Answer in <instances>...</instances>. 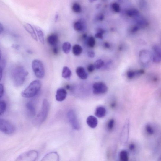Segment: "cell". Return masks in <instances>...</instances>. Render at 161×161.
I'll return each mask as SVG.
<instances>
[{
  "label": "cell",
  "mask_w": 161,
  "mask_h": 161,
  "mask_svg": "<svg viewBox=\"0 0 161 161\" xmlns=\"http://www.w3.org/2000/svg\"><path fill=\"white\" fill-rule=\"evenodd\" d=\"M103 34H102V33H98V32H97L95 35V36L96 38H98L100 39H101V40H102V39H103Z\"/></svg>",
  "instance_id": "obj_39"
},
{
  "label": "cell",
  "mask_w": 161,
  "mask_h": 161,
  "mask_svg": "<svg viewBox=\"0 0 161 161\" xmlns=\"http://www.w3.org/2000/svg\"><path fill=\"white\" fill-rule=\"evenodd\" d=\"M106 113V110L105 107L100 106L96 108L95 112V115L97 118H104L105 116Z\"/></svg>",
  "instance_id": "obj_18"
},
{
  "label": "cell",
  "mask_w": 161,
  "mask_h": 161,
  "mask_svg": "<svg viewBox=\"0 0 161 161\" xmlns=\"http://www.w3.org/2000/svg\"><path fill=\"white\" fill-rule=\"evenodd\" d=\"M138 5L140 9L143 11L146 9L148 6L147 2L144 0L139 1Z\"/></svg>",
  "instance_id": "obj_27"
},
{
  "label": "cell",
  "mask_w": 161,
  "mask_h": 161,
  "mask_svg": "<svg viewBox=\"0 0 161 161\" xmlns=\"http://www.w3.org/2000/svg\"><path fill=\"white\" fill-rule=\"evenodd\" d=\"M72 52L74 55L79 56L82 52V48L80 45H75L72 47Z\"/></svg>",
  "instance_id": "obj_23"
},
{
  "label": "cell",
  "mask_w": 161,
  "mask_h": 161,
  "mask_svg": "<svg viewBox=\"0 0 161 161\" xmlns=\"http://www.w3.org/2000/svg\"><path fill=\"white\" fill-rule=\"evenodd\" d=\"M53 52L55 55L58 54V48L56 46H54L53 48Z\"/></svg>",
  "instance_id": "obj_42"
},
{
  "label": "cell",
  "mask_w": 161,
  "mask_h": 161,
  "mask_svg": "<svg viewBox=\"0 0 161 161\" xmlns=\"http://www.w3.org/2000/svg\"><path fill=\"white\" fill-rule=\"evenodd\" d=\"M26 109L28 114L31 117L35 116L36 111L35 106L30 102H28L26 105Z\"/></svg>",
  "instance_id": "obj_20"
},
{
  "label": "cell",
  "mask_w": 161,
  "mask_h": 161,
  "mask_svg": "<svg viewBox=\"0 0 161 161\" xmlns=\"http://www.w3.org/2000/svg\"><path fill=\"white\" fill-rule=\"evenodd\" d=\"M6 64V61L5 59L1 58L0 62V70L3 71Z\"/></svg>",
  "instance_id": "obj_36"
},
{
  "label": "cell",
  "mask_w": 161,
  "mask_h": 161,
  "mask_svg": "<svg viewBox=\"0 0 161 161\" xmlns=\"http://www.w3.org/2000/svg\"><path fill=\"white\" fill-rule=\"evenodd\" d=\"M50 110V104L48 100L45 99L43 102L40 113L37 116V122L40 124L44 122L47 119Z\"/></svg>",
  "instance_id": "obj_4"
},
{
  "label": "cell",
  "mask_w": 161,
  "mask_h": 161,
  "mask_svg": "<svg viewBox=\"0 0 161 161\" xmlns=\"http://www.w3.org/2000/svg\"><path fill=\"white\" fill-rule=\"evenodd\" d=\"M4 31V27L2 25V24L1 23V24H0V33L1 34Z\"/></svg>",
  "instance_id": "obj_48"
},
{
  "label": "cell",
  "mask_w": 161,
  "mask_h": 161,
  "mask_svg": "<svg viewBox=\"0 0 161 161\" xmlns=\"http://www.w3.org/2000/svg\"><path fill=\"white\" fill-rule=\"evenodd\" d=\"M140 64L144 67H147L151 61L152 60V55L147 50H141L139 53Z\"/></svg>",
  "instance_id": "obj_7"
},
{
  "label": "cell",
  "mask_w": 161,
  "mask_h": 161,
  "mask_svg": "<svg viewBox=\"0 0 161 161\" xmlns=\"http://www.w3.org/2000/svg\"><path fill=\"white\" fill-rule=\"evenodd\" d=\"M76 72L78 77L82 79L86 80L88 77L84 68L82 67H77L76 69Z\"/></svg>",
  "instance_id": "obj_16"
},
{
  "label": "cell",
  "mask_w": 161,
  "mask_h": 161,
  "mask_svg": "<svg viewBox=\"0 0 161 161\" xmlns=\"http://www.w3.org/2000/svg\"><path fill=\"white\" fill-rule=\"evenodd\" d=\"M87 36V35H86V34H84V35H82V38H84V39H86Z\"/></svg>",
  "instance_id": "obj_52"
},
{
  "label": "cell",
  "mask_w": 161,
  "mask_h": 161,
  "mask_svg": "<svg viewBox=\"0 0 161 161\" xmlns=\"http://www.w3.org/2000/svg\"><path fill=\"white\" fill-rule=\"evenodd\" d=\"M104 47L106 48H109L110 47L109 43L107 42H105L104 43Z\"/></svg>",
  "instance_id": "obj_46"
},
{
  "label": "cell",
  "mask_w": 161,
  "mask_h": 161,
  "mask_svg": "<svg viewBox=\"0 0 161 161\" xmlns=\"http://www.w3.org/2000/svg\"><path fill=\"white\" fill-rule=\"evenodd\" d=\"M120 161H128L129 157L127 152L125 150L121 151L119 155Z\"/></svg>",
  "instance_id": "obj_26"
},
{
  "label": "cell",
  "mask_w": 161,
  "mask_h": 161,
  "mask_svg": "<svg viewBox=\"0 0 161 161\" xmlns=\"http://www.w3.org/2000/svg\"><path fill=\"white\" fill-rule=\"evenodd\" d=\"M115 123V121L114 119H111L109 120L107 124V127L109 130L111 131L113 129Z\"/></svg>",
  "instance_id": "obj_34"
},
{
  "label": "cell",
  "mask_w": 161,
  "mask_h": 161,
  "mask_svg": "<svg viewBox=\"0 0 161 161\" xmlns=\"http://www.w3.org/2000/svg\"><path fill=\"white\" fill-rule=\"evenodd\" d=\"M67 117L72 128L76 130H79L80 129V125L75 112L73 110L68 111Z\"/></svg>",
  "instance_id": "obj_8"
},
{
  "label": "cell",
  "mask_w": 161,
  "mask_h": 161,
  "mask_svg": "<svg viewBox=\"0 0 161 161\" xmlns=\"http://www.w3.org/2000/svg\"><path fill=\"white\" fill-rule=\"evenodd\" d=\"M6 107V102L2 100L0 102V115L3 114L5 111Z\"/></svg>",
  "instance_id": "obj_29"
},
{
  "label": "cell",
  "mask_w": 161,
  "mask_h": 161,
  "mask_svg": "<svg viewBox=\"0 0 161 161\" xmlns=\"http://www.w3.org/2000/svg\"><path fill=\"white\" fill-rule=\"evenodd\" d=\"M32 68L34 74L39 79H42L45 75V69L43 62L38 59L34 60L32 62Z\"/></svg>",
  "instance_id": "obj_3"
},
{
  "label": "cell",
  "mask_w": 161,
  "mask_h": 161,
  "mask_svg": "<svg viewBox=\"0 0 161 161\" xmlns=\"http://www.w3.org/2000/svg\"><path fill=\"white\" fill-rule=\"evenodd\" d=\"M58 41V36L56 34H52L47 38V42L50 45L55 46L57 45Z\"/></svg>",
  "instance_id": "obj_17"
},
{
  "label": "cell",
  "mask_w": 161,
  "mask_h": 161,
  "mask_svg": "<svg viewBox=\"0 0 161 161\" xmlns=\"http://www.w3.org/2000/svg\"><path fill=\"white\" fill-rule=\"evenodd\" d=\"M86 123L90 128L94 129L96 127L98 124V121L95 117L91 115L87 117Z\"/></svg>",
  "instance_id": "obj_15"
},
{
  "label": "cell",
  "mask_w": 161,
  "mask_h": 161,
  "mask_svg": "<svg viewBox=\"0 0 161 161\" xmlns=\"http://www.w3.org/2000/svg\"><path fill=\"white\" fill-rule=\"evenodd\" d=\"M28 72L22 66L14 68L12 72V79L14 85L21 86L24 83Z\"/></svg>",
  "instance_id": "obj_1"
},
{
  "label": "cell",
  "mask_w": 161,
  "mask_h": 161,
  "mask_svg": "<svg viewBox=\"0 0 161 161\" xmlns=\"http://www.w3.org/2000/svg\"><path fill=\"white\" fill-rule=\"evenodd\" d=\"M152 61L155 63H159L161 61V48L155 45L153 47Z\"/></svg>",
  "instance_id": "obj_10"
},
{
  "label": "cell",
  "mask_w": 161,
  "mask_h": 161,
  "mask_svg": "<svg viewBox=\"0 0 161 161\" xmlns=\"http://www.w3.org/2000/svg\"><path fill=\"white\" fill-rule=\"evenodd\" d=\"M108 87L104 83L96 82L93 85V92L94 94L100 95L106 93L108 91Z\"/></svg>",
  "instance_id": "obj_9"
},
{
  "label": "cell",
  "mask_w": 161,
  "mask_h": 161,
  "mask_svg": "<svg viewBox=\"0 0 161 161\" xmlns=\"http://www.w3.org/2000/svg\"><path fill=\"white\" fill-rule=\"evenodd\" d=\"M40 161H59V156L56 152H52L46 155Z\"/></svg>",
  "instance_id": "obj_11"
},
{
  "label": "cell",
  "mask_w": 161,
  "mask_h": 161,
  "mask_svg": "<svg viewBox=\"0 0 161 161\" xmlns=\"http://www.w3.org/2000/svg\"><path fill=\"white\" fill-rule=\"evenodd\" d=\"M41 86V83L40 80L34 81L22 92L21 95L25 98H31L38 94L40 90Z\"/></svg>",
  "instance_id": "obj_2"
},
{
  "label": "cell",
  "mask_w": 161,
  "mask_h": 161,
  "mask_svg": "<svg viewBox=\"0 0 161 161\" xmlns=\"http://www.w3.org/2000/svg\"><path fill=\"white\" fill-rule=\"evenodd\" d=\"M105 30L103 29L99 28L97 29V32L100 33L103 35L105 33Z\"/></svg>",
  "instance_id": "obj_45"
},
{
  "label": "cell",
  "mask_w": 161,
  "mask_h": 161,
  "mask_svg": "<svg viewBox=\"0 0 161 161\" xmlns=\"http://www.w3.org/2000/svg\"><path fill=\"white\" fill-rule=\"evenodd\" d=\"M116 106V104L115 102H113V103H112L111 104V107H113V108H114Z\"/></svg>",
  "instance_id": "obj_50"
},
{
  "label": "cell",
  "mask_w": 161,
  "mask_h": 161,
  "mask_svg": "<svg viewBox=\"0 0 161 161\" xmlns=\"http://www.w3.org/2000/svg\"><path fill=\"white\" fill-rule=\"evenodd\" d=\"M71 75V71L69 68L67 66L63 67L62 73L63 77L65 79H70Z\"/></svg>",
  "instance_id": "obj_22"
},
{
  "label": "cell",
  "mask_w": 161,
  "mask_h": 161,
  "mask_svg": "<svg viewBox=\"0 0 161 161\" xmlns=\"http://www.w3.org/2000/svg\"><path fill=\"white\" fill-rule=\"evenodd\" d=\"M112 7L113 11L116 13H119L120 12V7L119 4L118 3H113L112 5Z\"/></svg>",
  "instance_id": "obj_33"
},
{
  "label": "cell",
  "mask_w": 161,
  "mask_h": 161,
  "mask_svg": "<svg viewBox=\"0 0 161 161\" xmlns=\"http://www.w3.org/2000/svg\"><path fill=\"white\" fill-rule=\"evenodd\" d=\"M146 130L147 133L149 134L152 135L154 134V131L153 128L149 124L146 125Z\"/></svg>",
  "instance_id": "obj_35"
},
{
  "label": "cell",
  "mask_w": 161,
  "mask_h": 161,
  "mask_svg": "<svg viewBox=\"0 0 161 161\" xmlns=\"http://www.w3.org/2000/svg\"><path fill=\"white\" fill-rule=\"evenodd\" d=\"M58 17V14H56L55 18V20L56 22L57 21Z\"/></svg>",
  "instance_id": "obj_49"
},
{
  "label": "cell",
  "mask_w": 161,
  "mask_h": 161,
  "mask_svg": "<svg viewBox=\"0 0 161 161\" xmlns=\"http://www.w3.org/2000/svg\"><path fill=\"white\" fill-rule=\"evenodd\" d=\"M38 154L37 151L31 150L24 152L18 156L15 161H35Z\"/></svg>",
  "instance_id": "obj_5"
},
{
  "label": "cell",
  "mask_w": 161,
  "mask_h": 161,
  "mask_svg": "<svg viewBox=\"0 0 161 161\" xmlns=\"http://www.w3.org/2000/svg\"><path fill=\"white\" fill-rule=\"evenodd\" d=\"M4 93V88L3 85L2 84H0V98L3 96Z\"/></svg>",
  "instance_id": "obj_38"
},
{
  "label": "cell",
  "mask_w": 161,
  "mask_h": 161,
  "mask_svg": "<svg viewBox=\"0 0 161 161\" xmlns=\"http://www.w3.org/2000/svg\"><path fill=\"white\" fill-rule=\"evenodd\" d=\"M104 65V62L101 59H99L97 60L95 62L94 66L95 69H99Z\"/></svg>",
  "instance_id": "obj_28"
},
{
  "label": "cell",
  "mask_w": 161,
  "mask_h": 161,
  "mask_svg": "<svg viewBox=\"0 0 161 161\" xmlns=\"http://www.w3.org/2000/svg\"><path fill=\"white\" fill-rule=\"evenodd\" d=\"M129 149L131 150H133L135 148V146L133 144H131L129 145Z\"/></svg>",
  "instance_id": "obj_47"
},
{
  "label": "cell",
  "mask_w": 161,
  "mask_h": 161,
  "mask_svg": "<svg viewBox=\"0 0 161 161\" xmlns=\"http://www.w3.org/2000/svg\"><path fill=\"white\" fill-rule=\"evenodd\" d=\"M71 45L68 42H65L63 44L62 46V50L66 54L69 53L71 50Z\"/></svg>",
  "instance_id": "obj_24"
},
{
  "label": "cell",
  "mask_w": 161,
  "mask_h": 161,
  "mask_svg": "<svg viewBox=\"0 0 161 161\" xmlns=\"http://www.w3.org/2000/svg\"><path fill=\"white\" fill-rule=\"evenodd\" d=\"M136 25L140 28H144L148 25V22L146 19L140 14L135 17Z\"/></svg>",
  "instance_id": "obj_12"
},
{
  "label": "cell",
  "mask_w": 161,
  "mask_h": 161,
  "mask_svg": "<svg viewBox=\"0 0 161 161\" xmlns=\"http://www.w3.org/2000/svg\"><path fill=\"white\" fill-rule=\"evenodd\" d=\"M95 69V68L94 65L92 64L89 65L87 67V70L90 73L93 72Z\"/></svg>",
  "instance_id": "obj_37"
},
{
  "label": "cell",
  "mask_w": 161,
  "mask_h": 161,
  "mask_svg": "<svg viewBox=\"0 0 161 161\" xmlns=\"http://www.w3.org/2000/svg\"><path fill=\"white\" fill-rule=\"evenodd\" d=\"M126 15L129 17H134L140 14L137 9H132L128 10L126 12Z\"/></svg>",
  "instance_id": "obj_25"
},
{
  "label": "cell",
  "mask_w": 161,
  "mask_h": 161,
  "mask_svg": "<svg viewBox=\"0 0 161 161\" xmlns=\"http://www.w3.org/2000/svg\"><path fill=\"white\" fill-rule=\"evenodd\" d=\"M139 29H140V28L138 26L136 25L134 26L132 28V29H131V32L133 33L135 32L138 31Z\"/></svg>",
  "instance_id": "obj_40"
},
{
  "label": "cell",
  "mask_w": 161,
  "mask_h": 161,
  "mask_svg": "<svg viewBox=\"0 0 161 161\" xmlns=\"http://www.w3.org/2000/svg\"><path fill=\"white\" fill-rule=\"evenodd\" d=\"M15 128L13 124L8 120L0 119V130L4 134L11 135L15 131Z\"/></svg>",
  "instance_id": "obj_6"
},
{
  "label": "cell",
  "mask_w": 161,
  "mask_h": 161,
  "mask_svg": "<svg viewBox=\"0 0 161 161\" xmlns=\"http://www.w3.org/2000/svg\"><path fill=\"white\" fill-rule=\"evenodd\" d=\"M67 92L64 89L59 88L58 89L56 92V100L58 102L64 101L66 98Z\"/></svg>",
  "instance_id": "obj_13"
},
{
  "label": "cell",
  "mask_w": 161,
  "mask_h": 161,
  "mask_svg": "<svg viewBox=\"0 0 161 161\" xmlns=\"http://www.w3.org/2000/svg\"><path fill=\"white\" fill-rule=\"evenodd\" d=\"M27 52L28 53H30V54H32V52L30 50H27Z\"/></svg>",
  "instance_id": "obj_51"
},
{
  "label": "cell",
  "mask_w": 161,
  "mask_h": 161,
  "mask_svg": "<svg viewBox=\"0 0 161 161\" xmlns=\"http://www.w3.org/2000/svg\"><path fill=\"white\" fill-rule=\"evenodd\" d=\"M24 27L34 40L37 41H38L37 34L35 31V29L31 24L28 23H26L24 24Z\"/></svg>",
  "instance_id": "obj_14"
},
{
  "label": "cell",
  "mask_w": 161,
  "mask_h": 161,
  "mask_svg": "<svg viewBox=\"0 0 161 161\" xmlns=\"http://www.w3.org/2000/svg\"><path fill=\"white\" fill-rule=\"evenodd\" d=\"M74 28L76 31H82L83 28L82 23L79 21L76 22L74 24Z\"/></svg>",
  "instance_id": "obj_31"
},
{
  "label": "cell",
  "mask_w": 161,
  "mask_h": 161,
  "mask_svg": "<svg viewBox=\"0 0 161 161\" xmlns=\"http://www.w3.org/2000/svg\"><path fill=\"white\" fill-rule=\"evenodd\" d=\"M98 19L100 21H103L104 19V16L103 14H100L99 15Z\"/></svg>",
  "instance_id": "obj_44"
},
{
  "label": "cell",
  "mask_w": 161,
  "mask_h": 161,
  "mask_svg": "<svg viewBox=\"0 0 161 161\" xmlns=\"http://www.w3.org/2000/svg\"><path fill=\"white\" fill-rule=\"evenodd\" d=\"M88 56L90 58H93L95 56V53L93 51H89L87 53Z\"/></svg>",
  "instance_id": "obj_41"
},
{
  "label": "cell",
  "mask_w": 161,
  "mask_h": 161,
  "mask_svg": "<svg viewBox=\"0 0 161 161\" xmlns=\"http://www.w3.org/2000/svg\"><path fill=\"white\" fill-rule=\"evenodd\" d=\"M95 40L93 37H90L88 41V45L91 48H94L95 45Z\"/></svg>",
  "instance_id": "obj_32"
},
{
  "label": "cell",
  "mask_w": 161,
  "mask_h": 161,
  "mask_svg": "<svg viewBox=\"0 0 161 161\" xmlns=\"http://www.w3.org/2000/svg\"><path fill=\"white\" fill-rule=\"evenodd\" d=\"M144 72V71L143 70L136 71H130L127 73V76L129 79H132L136 76L143 74Z\"/></svg>",
  "instance_id": "obj_19"
},
{
  "label": "cell",
  "mask_w": 161,
  "mask_h": 161,
  "mask_svg": "<svg viewBox=\"0 0 161 161\" xmlns=\"http://www.w3.org/2000/svg\"><path fill=\"white\" fill-rule=\"evenodd\" d=\"M35 28L39 40L43 44H44L45 42L44 34L43 31L40 27H35Z\"/></svg>",
  "instance_id": "obj_21"
},
{
  "label": "cell",
  "mask_w": 161,
  "mask_h": 161,
  "mask_svg": "<svg viewBox=\"0 0 161 161\" xmlns=\"http://www.w3.org/2000/svg\"><path fill=\"white\" fill-rule=\"evenodd\" d=\"M72 11L76 13H79L81 12L82 9L80 5L77 3H75L73 5Z\"/></svg>",
  "instance_id": "obj_30"
},
{
  "label": "cell",
  "mask_w": 161,
  "mask_h": 161,
  "mask_svg": "<svg viewBox=\"0 0 161 161\" xmlns=\"http://www.w3.org/2000/svg\"><path fill=\"white\" fill-rule=\"evenodd\" d=\"M12 47L14 48V49L18 50H19V48H20V46L16 44H13L12 45Z\"/></svg>",
  "instance_id": "obj_43"
}]
</instances>
